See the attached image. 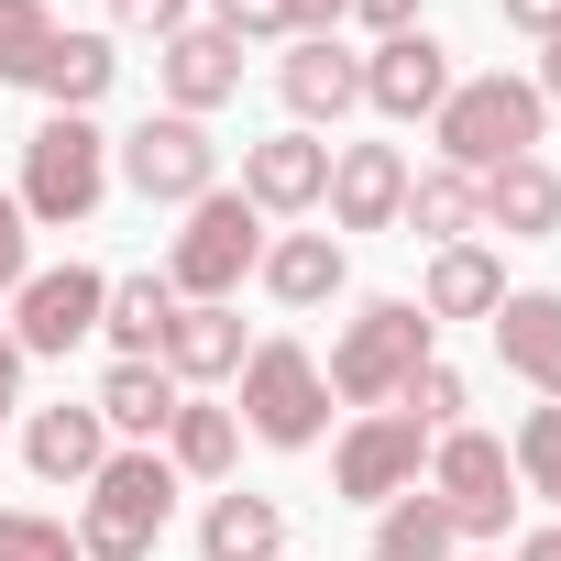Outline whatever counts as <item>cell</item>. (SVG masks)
Instances as JSON below:
<instances>
[{
	"mask_svg": "<svg viewBox=\"0 0 561 561\" xmlns=\"http://www.w3.org/2000/svg\"><path fill=\"white\" fill-rule=\"evenodd\" d=\"M539 122H550V100L495 67V78H451V100L430 111V144H440L451 176H495V165L539 154Z\"/></svg>",
	"mask_w": 561,
	"mask_h": 561,
	"instance_id": "obj_1",
	"label": "cell"
},
{
	"mask_svg": "<svg viewBox=\"0 0 561 561\" xmlns=\"http://www.w3.org/2000/svg\"><path fill=\"white\" fill-rule=\"evenodd\" d=\"M430 309L419 298H364L353 320H342V342H331V364H320V386L342 397V408H397L408 397V375L430 364Z\"/></svg>",
	"mask_w": 561,
	"mask_h": 561,
	"instance_id": "obj_2",
	"label": "cell"
},
{
	"mask_svg": "<svg viewBox=\"0 0 561 561\" xmlns=\"http://www.w3.org/2000/svg\"><path fill=\"white\" fill-rule=\"evenodd\" d=\"M253 264H264V209H253L242 187H209V198L187 209V231L165 242V287L198 309V298H231Z\"/></svg>",
	"mask_w": 561,
	"mask_h": 561,
	"instance_id": "obj_5",
	"label": "cell"
},
{
	"mask_svg": "<svg viewBox=\"0 0 561 561\" xmlns=\"http://www.w3.org/2000/svg\"><path fill=\"white\" fill-rule=\"evenodd\" d=\"M0 561H78V528L45 506H0Z\"/></svg>",
	"mask_w": 561,
	"mask_h": 561,
	"instance_id": "obj_31",
	"label": "cell"
},
{
	"mask_svg": "<svg viewBox=\"0 0 561 561\" xmlns=\"http://www.w3.org/2000/svg\"><path fill=\"white\" fill-rule=\"evenodd\" d=\"M176 397H187V386H176L165 364H111L89 408L111 419V440H133V451H154V440H165V419H176Z\"/></svg>",
	"mask_w": 561,
	"mask_h": 561,
	"instance_id": "obj_21",
	"label": "cell"
},
{
	"mask_svg": "<svg viewBox=\"0 0 561 561\" xmlns=\"http://www.w3.org/2000/svg\"><path fill=\"white\" fill-rule=\"evenodd\" d=\"M473 198H484V231H506V242H550L561 231V165H539V154L473 176Z\"/></svg>",
	"mask_w": 561,
	"mask_h": 561,
	"instance_id": "obj_19",
	"label": "cell"
},
{
	"mask_svg": "<svg viewBox=\"0 0 561 561\" xmlns=\"http://www.w3.org/2000/svg\"><path fill=\"white\" fill-rule=\"evenodd\" d=\"M100 198H111V133L89 111H45V133L23 144V220L78 231Z\"/></svg>",
	"mask_w": 561,
	"mask_h": 561,
	"instance_id": "obj_4",
	"label": "cell"
},
{
	"mask_svg": "<svg viewBox=\"0 0 561 561\" xmlns=\"http://www.w3.org/2000/svg\"><path fill=\"white\" fill-rule=\"evenodd\" d=\"M176 287L165 275H122L111 287V309H100V331H111V364H165V331H176Z\"/></svg>",
	"mask_w": 561,
	"mask_h": 561,
	"instance_id": "obj_23",
	"label": "cell"
},
{
	"mask_svg": "<svg viewBox=\"0 0 561 561\" xmlns=\"http://www.w3.org/2000/svg\"><path fill=\"white\" fill-rule=\"evenodd\" d=\"M397 408H408V419H419V430L440 440V430H462V408H473V386H462V375H451V364L430 353V364L408 375V397H397Z\"/></svg>",
	"mask_w": 561,
	"mask_h": 561,
	"instance_id": "obj_30",
	"label": "cell"
},
{
	"mask_svg": "<svg viewBox=\"0 0 561 561\" xmlns=\"http://www.w3.org/2000/svg\"><path fill=\"white\" fill-rule=\"evenodd\" d=\"M209 23H220L231 45H264V34H287V45H298V23H287V0H209Z\"/></svg>",
	"mask_w": 561,
	"mask_h": 561,
	"instance_id": "obj_33",
	"label": "cell"
},
{
	"mask_svg": "<svg viewBox=\"0 0 561 561\" xmlns=\"http://www.w3.org/2000/svg\"><path fill=\"white\" fill-rule=\"evenodd\" d=\"M275 89H287L298 133H320V122L364 111V56H353L342 34H298V45H287V67H275Z\"/></svg>",
	"mask_w": 561,
	"mask_h": 561,
	"instance_id": "obj_16",
	"label": "cell"
},
{
	"mask_svg": "<svg viewBox=\"0 0 561 561\" xmlns=\"http://www.w3.org/2000/svg\"><path fill=\"white\" fill-rule=\"evenodd\" d=\"M364 561H462V539H451V517H440V495L430 484H408L386 517H375V539H364Z\"/></svg>",
	"mask_w": 561,
	"mask_h": 561,
	"instance_id": "obj_28",
	"label": "cell"
},
{
	"mask_svg": "<svg viewBox=\"0 0 561 561\" xmlns=\"http://www.w3.org/2000/svg\"><path fill=\"white\" fill-rule=\"evenodd\" d=\"M198 561H287V506L275 495H209Z\"/></svg>",
	"mask_w": 561,
	"mask_h": 561,
	"instance_id": "obj_24",
	"label": "cell"
},
{
	"mask_svg": "<svg viewBox=\"0 0 561 561\" xmlns=\"http://www.w3.org/2000/svg\"><path fill=\"white\" fill-rule=\"evenodd\" d=\"M0 419H23V342L0 331Z\"/></svg>",
	"mask_w": 561,
	"mask_h": 561,
	"instance_id": "obj_39",
	"label": "cell"
},
{
	"mask_svg": "<svg viewBox=\"0 0 561 561\" xmlns=\"http://www.w3.org/2000/svg\"><path fill=\"white\" fill-rule=\"evenodd\" d=\"M242 309L231 298H198V309H176V331H165V375L176 386H231L242 375Z\"/></svg>",
	"mask_w": 561,
	"mask_h": 561,
	"instance_id": "obj_18",
	"label": "cell"
},
{
	"mask_svg": "<svg viewBox=\"0 0 561 561\" xmlns=\"http://www.w3.org/2000/svg\"><path fill=\"white\" fill-rule=\"evenodd\" d=\"M451 100V45L419 23V34H386L375 56H364V111H386V122H430Z\"/></svg>",
	"mask_w": 561,
	"mask_h": 561,
	"instance_id": "obj_11",
	"label": "cell"
},
{
	"mask_svg": "<svg viewBox=\"0 0 561 561\" xmlns=\"http://www.w3.org/2000/svg\"><path fill=\"white\" fill-rule=\"evenodd\" d=\"M419 473H430V430H419L408 408H364V419L342 430V451H331V484H342L353 506H397Z\"/></svg>",
	"mask_w": 561,
	"mask_h": 561,
	"instance_id": "obj_9",
	"label": "cell"
},
{
	"mask_svg": "<svg viewBox=\"0 0 561 561\" xmlns=\"http://www.w3.org/2000/svg\"><path fill=\"white\" fill-rule=\"evenodd\" d=\"M484 331H495L506 375H517L528 397H550V408H561V287H506Z\"/></svg>",
	"mask_w": 561,
	"mask_h": 561,
	"instance_id": "obj_15",
	"label": "cell"
},
{
	"mask_svg": "<svg viewBox=\"0 0 561 561\" xmlns=\"http://www.w3.org/2000/svg\"><path fill=\"white\" fill-rule=\"evenodd\" d=\"M23 275H34V220H23V198H12V187H0V298H12Z\"/></svg>",
	"mask_w": 561,
	"mask_h": 561,
	"instance_id": "obj_34",
	"label": "cell"
},
{
	"mask_svg": "<svg viewBox=\"0 0 561 561\" xmlns=\"http://www.w3.org/2000/svg\"><path fill=\"white\" fill-rule=\"evenodd\" d=\"M111 67H122V56H111V34H67V23H56V45L34 56V78H23V89H45L56 111H89V100L111 89Z\"/></svg>",
	"mask_w": 561,
	"mask_h": 561,
	"instance_id": "obj_27",
	"label": "cell"
},
{
	"mask_svg": "<svg viewBox=\"0 0 561 561\" xmlns=\"http://www.w3.org/2000/svg\"><path fill=\"white\" fill-rule=\"evenodd\" d=\"M242 198L264 209V220H298V209H320L331 198V144L320 133H264V144H242Z\"/></svg>",
	"mask_w": 561,
	"mask_h": 561,
	"instance_id": "obj_12",
	"label": "cell"
},
{
	"mask_svg": "<svg viewBox=\"0 0 561 561\" xmlns=\"http://www.w3.org/2000/svg\"><path fill=\"white\" fill-rule=\"evenodd\" d=\"M100 309H111V275H100V264H34L23 287H12V342H23V364H34V353H78V342L100 331Z\"/></svg>",
	"mask_w": 561,
	"mask_h": 561,
	"instance_id": "obj_10",
	"label": "cell"
},
{
	"mask_svg": "<svg viewBox=\"0 0 561 561\" xmlns=\"http://www.w3.org/2000/svg\"><path fill=\"white\" fill-rule=\"evenodd\" d=\"M419 484L440 495L451 539H506V517H517V462H506V440H484V430H440Z\"/></svg>",
	"mask_w": 561,
	"mask_h": 561,
	"instance_id": "obj_8",
	"label": "cell"
},
{
	"mask_svg": "<svg viewBox=\"0 0 561 561\" xmlns=\"http://www.w3.org/2000/svg\"><path fill=\"white\" fill-rule=\"evenodd\" d=\"M397 231H419L430 253H440V242H473V231H484L473 176H451V165H408V209H397Z\"/></svg>",
	"mask_w": 561,
	"mask_h": 561,
	"instance_id": "obj_25",
	"label": "cell"
},
{
	"mask_svg": "<svg viewBox=\"0 0 561 561\" xmlns=\"http://www.w3.org/2000/svg\"><path fill=\"white\" fill-rule=\"evenodd\" d=\"M45 12H56V0H45Z\"/></svg>",
	"mask_w": 561,
	"mask_h": 561,
	"instance_id": "obj_42",
	"label": "cell"
},
{
	"mask_svg": "<svg viewBox=\"0 0 561 561\" xmlns=\"http://www.w3.org/2000/svg\"><path fill=\"white\" fill-rule=\"evenodd\" d=\"M23 462H34L45 484H89V473L111 462V419H100V408H34V419H23Z\"/></svg>",
	"mask_w": 561,
	"mask_h": 561,
	"instance_id": "obj_20",
	"label": "cell"
},
{
	"mask_svg": "<svg viewBox=\"0 0 561 561\" xmlns=\"http://www.w3.org/2000/svg\"><path fill=\"white\" fill-rule=\"evenodd\" d=\"M111 12H122L133 34H154V45H165V34H187V0H111Z\"/></svg>",
	"mask_w": 561,
	"mask_h": 561,
	"instance_id": "obj_35",
	"label": "cell"
},
{
	"mask_svg": "<svg viewBox=\"0 0 561 561\" xmlns=\"http://www.w3.org/2000/svg\"><path fill=\"white\" fill-rule=\"evenodd\" d=\"M331 231H397L408 209V154L397 144H331Z\"/></svg>",
	"mask_w": 561,
	"mask_h": 561,
	"instance_id": "obj_14",
	"label": "cell"
},
{
	"mask_svg": "<svg viewBox=\"0 0 561 561\" xmlns=\"http://www.w3.org/2000/svg\"><path fill=\"white\" fill-rule=\"evenodd\" d=\"M111 176H122V187H144L154 209H198V198L220 187V144H209V122L154 111V122H133V133L111 144Z\"/></svg>",
	"mask_w": 561,
	"mask_h": 561,
	"instance_id": "obj_7",
	"label": "cell"
},
{
	"mask_svg": "<svg viewBox=\"0 0 561 561\" xmlns=\"http://www.w3.org/2000/svg\"><path fill=\"white\" fill-rule=\"evenodd\" d=\"M506 462H517V495H539L550 517H561V408L539 397L528 419H517V440H506Z\"/></svg>",
	"mask_w": 561,
	"mask_h": 561,
	"instance_id": "obj_29",
	"label": "cell"
},
{
	"mask_svg": "<svg viewBox=\"0 0 561 561\" xmlns=\"http://www.w3.org/2000/svg\"><path fill=\"white\" fill-rule=\"evenodd\" d=\"M253 275H264V298H275V309H331L353 264H342V231H275Z\"/></svg>",
	"mask_w": 561,
	"mask_h": 561,
	"instance_id": "obj_17",
	"label": "cell"
},
{
	"mask_svg": "<svg viewBox=\"0 0 561 561\" xmlns=\"http://www.w3.org/2000/svg\"><path fill=\"white\" fill-rule=\"evenodd\" d=\"M287 23H298V34H342V23H353V0H287Z\"/></svg>",
	"mask_w": 561,
	"mask_h": 561,
	"instance_id": "obj_37",
	"label": "cell"
},
{
	"mask_svg": "<svg viewBox=\"0 0 561 561\" xmlns=\"http://www.w3.org/2000/svg\"><path fill=\"white\" fill-rule=\"evenodd\" d=\"M231 386H242V408H231V419H242L264 451H309V440L331 430V386H320V364H309L298 342H253Z\"/></svg>",
	"mask_w": 561,
	"mask_h": 561,
	"instance_id": "obj_6",
	"label": "cell"
},
{
	"mask_svg": "<svg viewBox=\"0 0 561 561\" xmlns=\"http://www.w3.org/2000/svg\"><path fill=\"white\" fill-rule=\"evenodd\" d=\"M528 89H539V100H561V34L539 45V78H528Z\"/></svg>",
	"mask_w": 561,
	"mask_h": 561,
	"instance_id": "obj_40",
	"label": "cell"
},
{
	"mask_svg": "<svg viewBox=\"0 0 561 561\" xmlns=\"http://www.w3.org/2000/svg\"><path fill=\"white\" fill-rule=\"evenodd\" d=\"M154 89H165V111L209 122L220 100H242V45H231L220 23H187V34H165V45H154Z\"/></svg>",
	"mask_w": 561,
	"mask_h": 561,
	"instance_id": "obj_13",
	"label": "cell"
},
{
	"mask_svg": "<svg viewBox=\"0 0 561 561\" xmlns=\"http://www.w3.org/2000/svg\"><path fill=\"white\" fill-rule=\"evenodd\" d=\"M353 23H375V45L386 34H419V0H353Z\"/></svg>",
	"mask_w": 561,
	"mask_h": 561,
	"instance_id": "obj_36",
	"label": "cell"
},
{
	"mask_svg": "<svg viewBox=\"0 0 561 561\" xmlns=\"http://www.w3.org/2000/svg\"><path fill=\"white\" fill-rule=\"evenodd\" d=\"M45 45H56V12H45V0H0V78H34Z\"/></svg>",
	"mask_w": 561,
	"mask_h": 561,
	"instance_id": "obj_32",
	"label": "cell"
},
{
	"mask_svg": "<svg viewBox=\"0 0 561 561\" xmlns=\"http://www.w3.org/2000/svg\"><path fill=\"white\" fill-rule=\"evenodd\" d=\"M165 462H176V484H220V473L242 462V419L209 408V397H176V419H165Z\"/></svg>",
	"mask_w": 561,
	"mask_h": 561,
	"instance_id": "obj_26",
	"label": "cell"
},
{
	"mask_svg": "<svg viewBox=\"0 0 561 561\" xmlns=\"http://www.w3.org/2000/svg\"><path fill=\"white\" fill-rule=\"evenodd\" d=\"M495 12H506V23H517V34H539V45H550V34H561V0H495Z\"/></svg>",
	"mask_w": 561,
	"mask_h": 561,
	"instance_id": "obj_38",
	"label": "cell"
},
{
	"mask_svg": "<svg viewBox=\"0 0 561 561\" xmlns=\"http://www.w3.org/2000/svg\"><path fill=\"white\" fill-rule=\"evenodd\" d=\"M176 517V462L165 451H111L89 473V506H78V561H144Z\"/></svg>",
	"mask_w": 561,
	"mask_h": 561,
	"instance_id": "obj_3",
	"label": "cell"
},
{
	"mask_svg": "<svg viewBox=\"0 0 561 561\" xmlns=\"http://www.w3.org/2000/svg\"><path fill=\"white\" fill-rule=\"evenodd\" d=\"M495 298H506V264L484 242H440L430 275H419V309L430 320H495Z\"/></svg>",
	"mask_w": 561,
	"mask_h": 561,
	"instance_id": "obj_22",
	"label": "cell"
},
{
	"mask_svg": "<svg viewBox=\"0 0 561 561\" xmlns=\"http://www.w3.org/2000/svg\"><path fill=\"white\" fill-rule=\"evenodd\" d=\"M517 561H561V517H550V528H528V539H517Z\"/></svg>",
	"mask_w": 561,
	"mask_h": 561,
	"instance_id": "obj_41",
	"label": "cell"
}]
</instances>
